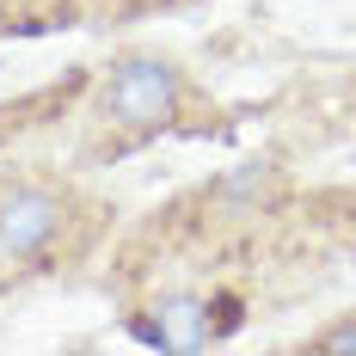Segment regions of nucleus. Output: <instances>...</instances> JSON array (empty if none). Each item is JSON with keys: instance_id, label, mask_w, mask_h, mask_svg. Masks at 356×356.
I'll return each instance as SVG.
<instances>
[{"instance_id": "f257e3e1", "label": "nucleus", "mask_w": 356, "mask_h": 356, "mask_svg": "<svg viewBox=\"0 0 356 356\" xmlns=\"http://www.w3.org/2000/svg\"><path fill=\"white\" fill-rule=\"evenodd\" d=\"M178 68L172 62H154V56H136L111 74L105 86V111L123 123V129H160L166 117L178 111Z\"/></svg>"}, {"instance_id": "f03ea898", "label": "nucleus", "mask_w": 356, "mask_h": 356, "mask_svg": "<svg viewBox=\"0 0 356 356\" xmlns=\"http://www.w3.org/2000/svg\"><path fill=\"white\" fill-rule=\"evenodd\" d=\"M56 227H62V197L37 191V184H19L0 197V252L6 258H37L56 240Z\"/></svg>"}, {"instance_id": "7ed1b4c3", "label": "nucleus", "mask_w": 356, "mask_h": 356, "mask_svg": "<svg viewBox=\"0 0 356 356\" xmlns=\"http://www.w3.org/2000/svg\"><path fill=\"white\" fill-rule=\"evenodd\" d=\"M154 325H160L166 350H203V344L215 338V325H209V307H203V301H166Z\"/></svg>"}, {"instance_id": "20e7f679", "label": "nucleus", "mask_w": 356, "mask_h": 356, "mask_svg": "<svg viewBox=\"0 0 356 356\" xmlns=\"http://www.w3.org/2000/svg\"><path fill=\"white\" fill-rule=\"evenodd\" d=\"M320 350H325V356H356V325H338V332H325Z\"/></svg>"}]
</instances>
